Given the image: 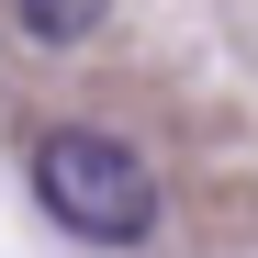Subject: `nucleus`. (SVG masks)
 I'll use <instances>...</instances> for the list:
<instances>
[{
	"instance_id": "f03ea898",
	"label": "nucleus",
	"mask_w": 258,
	"mask_h": 258,
	"mask_svg": "<svg viewBox=\"0 0 258 258\" xmlns=\"http://www.w3.org/2000/svg\"><path fill=\"white\" fill-rule=\"evenodd\" d=\"M23 45H90V34L112 23V0H12Z\"/></svg>"
},
{
	"instance_id": "f257e3e1",
	"label": "nucleus",
	"mask_w": 258,
	"mask_h": 258,
	"mask_svg": "<svg viewBox=\"0 0 258 258\" xmlns=\"http://www.w3.org/2000/svg\"><path fill=\"white\" fill-rule=\"evenodd\" d=\"M23 180H34V202H45V225L79 236V247H146L157 213H168L146 146H123L112 123H56V135H34Z\"/></svg>"
}]
</instances>
